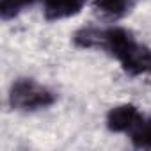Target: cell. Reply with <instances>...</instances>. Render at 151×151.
<instances>
[{
  "label": "cell",
  "instance_id": "cell-2",
  "mask_svg": "<svg viewBox=\"0 0 151 151\" xmlns=\"http://www.w3.org/2000/svg\"><path fill=\"white\" fill-rule=\"evenodd\" d=\"M117 60L130 77H151V48L137 41H133Z\"/></svg>",
  "mask_w": 151,
  "mask_h": 151
},
{
  "label": "cell",
  "instance_id": "cell-5",
  "mask_svg": "<svg viewBox=\"0 0 151 151\" xmlns=\"http://www.w3.org/2000/svg\"><path fill=\"white\" fill-rule=\"evenodd\" d=\"M133 6H135V0H93L94 11L112 20L126 16Z\"/></svg>",
  "mask_w": 151,
  "mask_h": 151
},
{
  "label": "cell",
  "instance_id": "cell-7",
  "mask_svg": "<svg viewBox=\"0 0 151 151\" xmlns=\"http://www.w3.org/2000/svg\"><path fill=\"white\" fill-rule=\"evenodd\" d=\"M36 0H2L0 2V14L4 20H11L18 16L25 7L32 6Z\"/></svg>",
  "mask_w": 151,
  "mask_h": 151
},
{
  "label": "cell",
  "instance_id": "cell-3",
  "mask_svg": "<svg viewBox=\"0 0 151 151\" xmlns=\"http://www.w3.org/2000/svg\"><path fill=\"white\" fill-rule=\"evenodd\" d=\"M144 116L140 114L139 107L132 105V103H123L117 107H112L107 114V128L110 132L116 133H132L140 123H142Z\"/></svg>",
  "mask_w": 151,
  "mask_h": 151
},
{
  "label": "cell",
  "instance_id": "cell-4",
  "mask_svg": "<svg viewBox=\"0 0 151 151\" xmlns=\"http://www.w3.org/2000/svg\"><path fill=\"white\" fill-rule=\"evenodd\" d=\"M41 4L45 18L55 22L78 14L86 6V0H41Z\"/></svg>",
  "mask_w": 151,
  "mask_h": 151
},
{
  "label": "cell",
  "instance_id": "cell-1",
  "mask_svg": "<svg viewBox=\"0 0 151 151\" xmlns=\"http://www.w3.org/2000/svg\"><path fill=\"white\" fill-rule=\"evenodd\" d=\"M9 103L16 110H41L55 103V94L32 78H20L9 91Z\"/></svg>",
  "mask_w": 151,
  "mask_h": 151
},
{
  "label": "cell",
  "instance_id": "cell-6",
  "mask_svg": "<svg viewBox=\"0 0 151 151\" xmlns=\"http://www.w3.org/2000/svg\"><path fill=\"white\" fill-rule=\"evenodd\" d=\"M132 142L137 147L151 149V117L142 119V123L132 132Z\"/></svg>",
  "mask_w": 151,
  "mask_h": 151
}]
</instances>
